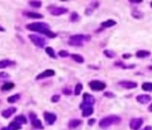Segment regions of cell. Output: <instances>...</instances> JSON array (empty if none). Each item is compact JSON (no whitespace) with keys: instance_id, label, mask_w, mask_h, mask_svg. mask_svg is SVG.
I'll return each instance as SVG.
<instances>
[{"instance_id":"obj_44","label":"cell","mask_w":152,"mask_h":130,"mask_svg":"<svg viewBox=\"0 0 152 130\" xmlns=\"http://www.w3.org/2000/svg\"><path fill=\"white\" fill-rule=\"evenodd\" d=\"M141 2H142L141 0H139V1H133V0H132V1H130V3H134V4H140Z\"/></svg>"},{"instance_id":"obj_13","label":"cell","mask_w":152,"mask_h":130,"mask_svg":"<svg viewBox=\"0 0 152 130\" xmlns=\"http://www.w3.org/2000/svg\"><path fill=\"white\" fill-rule=\"evenodd\" d=\"M90 36H85V35H74L70 37V40H76V41H90Z\"/></svg>"},{"instance_id":"obj_10","label":"cell","mask_w":152,"mask_h":130,"mask_svg":"<svg viewBox=\"0 0 152 130\" xmlns=\"http://www.w3.org/2000/svg\"><path fill=\"white\" fill-rule=\"evenodd\" d=\"M119 86H121L122 88H124L125 89H133V88H136L138 86V84L133 81H128V80H124V81H120Z\"/></svg>"},{"instance_id":"obj_24","label":"cell","mask_w":152,"mask_h":130,"mask_svg":"<svg viewBox=\"0 0 152 130\" xmlns=\"http://www.w3.org/2000/svg\"><path fill=\"white\" fill-rule=\"evenodd\" d=\"M19 99H20V95L19 94H16V95L11 96L7 98V102H8L9 103H16Z\"/></svg>"},{"instance_id":"obj_5","label":"cell","mask_w":152,"mask_h":130,"mask_svg":"<svg viewBox=\"0 0 152 130\" xmlns=\"http://www.w3.org/2000/svg\"><path fill=\"white\" fill-rule=\"evenodd\" d=\"M90 88L93 90V91H101V90H104L106 88V85L102 82V81H99V80H91L89 83Z\"/></svg>"},{"instance_id":"obj_7","label":"cell","mask_w":152,"mask_h":130,"mask_svg":"<svg viewBox=\"0 0 152 130\" xmlns=\"http://www.w3.org/2000/svg\"><path fill=\"white\" fill-rule=\"evenodd\" d=\"M49 12L52 15L55 16H59L62 14H64L68 12L67 8H64V7H56V6H51L49 7Z\"/></svg>"},{"instance_id":"obj_33","label":"cell","mask_w":152,"mask_h":130,"mask_svg":"<svg viewBox=\"0 0 152 130\" xmlns=\"http://www.w3.org/2000/svg\"><path fill=\"white\" fill-rule=\"evenodd\" d=\"M132 15H133V17H134L135 19H141V18L144 16V14H143L141 12H140V11H133V12L132 13Z\"/></svg>"},{"instance_id":"obj_26","label":"cell","mask_w":152,"mask_h":130,"mask_svg":"<svg viewBox=\"0 0 152 130\" xmlns=\"http://www.w3.org/2000/svg\"><path fill=\"white\" fill-rule=\"evenodd\" d=\"M14 120L19 122L20 124H27V119L23 116V115H18L15 117Z\"/></svg>"},{"instance_id":"obj_30","label":"cell","mask_w":152,"mask_h":130,"mask_svg":"<svg viewBox=\"0 0 152 130\" xmlns=\"http://www.w3.org/2000/svg\"><path fill=\"white\" fill-rule=\"evenodd\" d=\"M103 54L106 56V57H108V58H114V57H115V53L114 52V51H112V50H104V52H103Z\"/></svg>"},{"instance_id":"obj_4","label":"cell","mask_w":152,"mask_h":130,"mask_svg":"<svg viewBox=\"0 0 152 130\" xmlns=\"http://www.w3.org/2000/svg\"><path fill=\"white\" fill-rule=\"evenodd\" d=\"M29 38L31 39V41L36 46H38L40 48H43L44 46L46 45V40L43 38L40 37V36H38V35L31 34V35H29Z\"/></svg>"},{"instance_id":"obj_48","label":"cell","mask_w":152,"mask_h":130,"mask_svg":"<svg viewBox=\"0 0 152 130\" xmlns=\"http://www.w3.org/2000/svg\"><path fill=\"white\" fill-rule=\"evenodd\" d=\"M149 69L152 70V65H150V66H149Z\"/></svg>"},{"instance_id":"obj_17","label":"cell","mask_w":152,"mask_h":130,"mask_svg":"<svg viewBox=\"0 0 152 130\" xmlns=\"http://www.w3.org/2000/svg\"><path fill=\"white\" fill-rule=\"evenodd\" d=\"M25 15L29 18H31V19H41L44 17L42 14H40L39 13H35V12H27V13H25Z\"/></svg>"},{"instance_id":"obj_23","label":"cell","mask_w":152,"mask_h":130,"mask_svg":"<svg viewBox=\"0 0 152 130\" xmlns=\"http://www.w3.org/2000/svg\"><path fill=\"white\" fill-rule=\"evenodd\" d=\"M72 59H74L76 62H79V63H83L84 62V58L80 54H73L71 55Z\"/></svg>"},{"instance_id":"obj_20","label":"cell","mask_w":152,"mask_h":130,"mask_svg":"<svg viewBox=\"0 0 152 130\" xmlns=\"http://www.w3.org/2000/svg\"><path fill=\"white\" fill-rule=\"evenodd\" d=\"M94 110H93V107H86L82 110V117L86 118V117H89L90 115H92Z\"/></svg>"},{"instance_id":"obj_42","label":"cell","mask_w":152,"mask_h":130,"mask_svg":"<svg viewBox=\"0 0 152 130\" xmlns=\"http://www.w3.org/2000/svg\"><path fill=\"white\" fill-rule=\"evenodd\" d=\"M95 121H96L95 119H90L89 120V125H90V126H92L94 123H95Z\"/></svg>"},{"instance_id":"obj_36","label":"cell","mask_w":152,"mask_h":130,"mask_svg":"<svg viewBox=\"0 0 152 130\" xmlns=\"http://www.w3.org/2000/svg\"><path fill=\"white\" fill-rule=\"evenodd\" d=\"M9 74L8 73H6V72H0V79H7V78H9Z\"/></svg>"},{"instance_id":"obj_18","label":"cell","mask_w":152,"mask_h":130,"mask_svg":"<svg viewBox=\"0 0 152 130\" xmlns=\"http://www.w3.org/2000/svg\"><path fill=\"white\" fill-rule=\"evenodd\" d=\"M14 63L15 62L11 60H2V61H0V69H5L6 67L12 66Z\"/></svg>"},{"instance_id":"obj_41","label":"cell","mask_w":152,"mask_h":130,"mask_svg":"<svg viewBox=\"0 0 152 130\" xmlns=\"http://www.w3.org/2000/svg\"><path fill=\"white\" fill-rule=\"evenodd\" d=\"M92 13V9H86L85 10V14L86 15H90Z\"/></svg>"},{"instance_id":"obj_2","label":"cell","mask_w":152,"mask_h":130,"mask_svg":"<svg viewBox=\"0 0 152 130\" xmlns=\"http://www.w3.org/2000/svg\"><path fill=\"white\" fill-rule=\"evenodd\" d=\"M26 29L31 31H36V32H40V33H44L46 31L49 30V25L46 23H32L30 24L26 25Z\"/></svg>"},{"instance_id":"obj_22","label":"cell","mask_w":152,"mask_h":130,"mask_svg":"<svg viewBox=\"0 0 152 130\" xmlns=\"http://www.w3.org/2000/svg\"><path fill=\"white\" fill-rule=\"evenodd\" d=\"M150 54V52L146 51V50H140L136 53V56L138 58H145V57H148Z\"/></svg>"},{"instance_id":"obj_14","label":"cell","mask_w":152,"mask_h":130,"mask_svg":"<svg viewBox=\"0 0 152 130\" xmlns=\"http://www.w3.org/2000/svg\"><path fill=\"white\" fill-rule=\"evenodd\" d=\"M136 100L137 102L141 103V104H145V103H148L151 101V96H149V95H140L136 97Z\"/></svg>"},{"instance_id":"obj_19","label":"cell","mask_w":152,"mask_h":130,"mask_svg":"<svg viewBox=\"0 0 152 130\" xmlns=\"http://www.w3.org/2000/svg\"><path fill=\"white\" fill-rule=\"evenodd\" d=\"M115 25H117V21L112 20V19H109V20H107L106 21H103V23H101V26H102L103 28H111Z\"/></svg>"},{"instance_id":"obj_37","label":"cell","mask_w":152,"mask_h":130,"mask_svg":"<svg viewBox=\"0 0 152 130\" xmlns=\"http://www.w3.org/2000/svg\"><path fill=\"white\" fill-rule=\"evenodd\" d=\"M60 100V96L58 95H55L51 97V102L52 103H57Z\"/></svg>"},{"instance_id":"obj_25","label":"cell","mask_w":152,"mask_h":130,"mask_svg":"<svg viewBox=\"0 0 152 130\" xmlns=\"http://www.w3.org/2000/svg\"><path fill=\"white\" fill-rule=\"evenodd\" d=\"M45 51H46V53L51 57V58H54V59H56V53H55V51H54V49L52 48V47H50V46H48V47H46V49H45Z\"/></svg>"},{"instance_id":"obj_31","label":"cell","mask_w":152,"mask_h":130,"mask_svg":"<svg viewBox=\"0 0 152 130\" xmlns=\"http://www.w3.org/2000/svg\"><path fill=\"white\" fill-rule=\"evenodd\" d=\"M68 44L70 46H83V42L76 41V40H69Z\"/></svg>"},{"instance_id":"obj_29","label":"cell","mask_w":152,"mask_h":130,"mask_svg":"<svg viewBox=\"0 0 152 130\" xmlns=\"http://www.w3.org/2000/svg\"><path fill=\"white\" fill-rule=\"evenodd\" d=\"M82 88H83L82 84L78 83V84L75 86V88H74V95H75V96H80V94H81Z\"/></svg>"},{"instance_id":"obj_27","label":"cell","mask_w":152,"mask_h":130,"mask_svg":"<svg viewBox=\"0 0 152 130\" xmlns=\"http://www.w3.org/2000/svg\"><path fill=\"white\" fill-rule=\"evenodd\" d=\"M141 88L144 91H148V92H152V83L150 82H145L143 83L141 86Z\"/></svg>"},{"instance_id":"obj_15","label":"cell","mask_w":152,"mask_h":130,"mask_svg":"<svg viewBox=\"0 0 152 130\" xmlns=\"http://www.w3.org/2000/svg\"><path fill=\"white\" fill-rule=\"evenodd\" d=\"M82 123V121L80 120V119H71V120L69 121V123H68V127H69L70 129H74V128L78 127Z\"/></svg>"},{"instance_id":"obj_11","label":"cell","mask_w":152,"mask_h":130,"mask_svg":"<svg viewBox=\"0 0 152 130\" xmlns=\"http://www.w3.org/2000/svg\"><path fill=\"white\" fill-rule=\"evenodd\" d=\"M55 74H56L55 70H50V69L49 70H46L45 71L41 72L40 74H39L37 77H36V79H37V80H40V79L47 78H49V77H53V76H55Z\"/></svg>"},{"instance_id":"obj_28","label":"cell","mask_w":152,"mask_h":130,"mask_svg":"<svg viewBox=\"0 0 152 130\" xmlns=\"http://www.w3.org/2000/svg\"><path fill=\"white\" fill-rule=\"evenodd\" d=\"M80 20V15L76 13V12H73L70 16V21H72V23H76V21H78Z\"/></svg>"},{"instance_id":"obj_1","label":"cell","mask_w":152,"mask_h":130,"mask_svg":"<svg viewBox=\"0 0 152 130\" xmlns=\"http://www.w3.org/2000/svg\"><path fill=\"white\" fill-rule=\"evenodd\" d=\"M121 122V118L115 115H111V116H107L103 118L99 121V127L101 128H106L110 127L111 125H117Z\"/></svg>"},{"instance_id":"obj_6","label":"cell","mask_w":152,"mask_h":130,"mask_svg":"<svg viewBox=\"0 0 152 130\" xmlns=\"http://www.w3.org/2000/svg\"><path fill=\"white\" fill-rule=\"evenodd\" d=\"M29 116H30V119L31 122V125L33 127L35 128H38V129H44V127L42 125V122L38 119L37 115H36L34 112H31L29 114Z\"/></svg>"},{"instance_id":"obj_21","label":"cell","mask_w":152,"mask_h":130,"mask_svg":"<svg viewBox=\"0 0 152 130\" xmlns=\"http://www.w3.org/2000/svg\"><path fill=\"white\" fill-rule=\"evenodd\" d=\"M14 88V83L13 82H6L4 83L1 86V90L3 91H9L11 89H13Z\"/></svg>"},{"instance_id":"obj_46","label":"cell","mask_w":152,"mask_h":130,"mask_svg":"<svg viewBox=\"0 0 152 130\" xmlns=\"http://www.w3.org/2000/svg\"><path fill=\"white\" fill-rule=\"evenodd\" d=\"M148 109H149V111H150V112H152V103L149 106V108H148Z\"/></svg>"},{"instance_id":"obj_35","label":"cell","mask_w":152,"mask_h":130,"mask_svg":"<svg viewBox=\"0 0 152 130\" xmlns=\"http://www.w3.org/2000/svg\"><path fill=\"white\" fill-rule=\"evenodd\" d=\"M58 55L60 57L64 58V57H67L69 55V53L67 51H66V50H61V51H59V53H58Z\"/></svg>"},{"instance_id":"obj_49","label":"cell","mask_w":152,"mask_h":130,"mask_svg":"<svg viewBox=\"0 0 152 130\" xmlns=\"http://www.w3.org/2000/svg\"><path fill=\"white\" fill-rule=\"evenodd\" d=\"M150 5H151V7H152V2L150 3Z\"/></svg>"},{"instance_id":"obj_38","label":"cell","mask_w":152,"mask_h":130,"mask_svg":"<svg viewBox=\"0 0 152 130\" xmlns=\"http://www.w3.org/2000/svg\"><path fill=\"white\" fill-rule=\"evenodd\" d=\"M104 96H106V97H108V98H115V96L114 95L113 93H111V92H105L104 93Z\"/></svg>"},{"instance_id":"obj_12","label":"cell","mask_w":152,"mask_h":130,"mask_svg":"<svg viewBox=\"0 0 152 130\" xmlns=\"http://www.w3.org/2000/svg\"><path fill=\"white\" fill-rule=\"evenodd\" d=\"M16 112V108L15 107H9V108H7L6 110L3 111L1 115H2V117L5 118V119H9L13 114H14Z\"/></svg>"},{"instance_id":"obj_9","label":"cell","mask_w":152,"mask_h":130,"mask_svg":"<svg viewBox=\"0 0 152 130\" xmlns=\"http://www.w3.org/2000/svg\"><path fill=\"white\" fill-rule=\"evenodd\" d=\"M143 124V119L141 118H134L130 121V127L133 130H138Z\"/></svg>"},{"instance_id":"obj_45","label":"cell","mask_w":152,"mask_h":130,"mask_svg":"<svg viewBox=\"0 0 152 130\" xmlns=\"http://www.w3.org/2000/svg\"><path fill=\"white\" fill-rule=\"evenodd\" d=\"M0 31L1 32H4V31H5V28H3L1 25H0Z\"/></svg>"},{"instance_id":"obj_16","label":"cell","mask_w":152,"mask_h":130,"mask_svg":"<svg viewBox=\"0 0 152 130\" xmlns=\"http://www.w3.org/2000/svg\"><path fill=\"white\" fill-rule=\"evenodd\" d=\"M7 127H8L9 130H20V129H21V124H20L19 122H17L15 120H13V121L10 122Z\"/></svg>"},{"instance_id":"obj_3","label":"cell","mask_w":152,"mask_h":130,"mask_svg":"<svg viewBox=\"0 0 152 130\" xmlns=\"http://www.w3.org/2000/svg\"><path fill=\"white\" fill-rule=\"evenodd\" d=\"M82 98H83V102L80 105V108L82 110H83L86 107H93L94 103H95V99H94V97L91 95H90L88 93H84Z\"/></svg>"},{"instance_id":"obj_34","label":"cell","mask_w":152,"mask_h":130,"mask_svg":"<svg viewBox=\"0 0 152 130\" xmlns=\"http://www.w3.org/2000/svg\"><path fill=\"white\" fill-rule=\"evenodd\" d=\"M43 34L46 35L48 38H54L56 37V34L55 32L51 31H49V30H48V31H46Z\"/></svg>"},{"instance_id":"obj_40","label":"cell","mask_w":152,"mask_h":130,"mask_svg":"<svg viewBox=\"0 0 152 130\" xmlns=\"http://www.w3.org/2000/svg\"><path fill=\"white\" fill-rule=\"evenodd\" d=\"M132 57V54H123V58L124 59H129Z\"/></svg>"},{"instance_id":"obj_47","label":"cell","mask_w":152,"mask_h":130,"mask_svg":"<svg viewBox=\"0 0 152 130\" xmlns=\"http://www.w3.org/2000/svg\"><path fill=\"white\" fill-rule=\"evenodd\" d=\"M1 130H9V129H8V127H2Z\"/></svg>"},{"instance_id":"obj_43","label":"cell","mask_w":152,"mask_h":130,"mask_svg":"<svg viewBox=\"0 0 152 130\" xmlns=\"http://www.w3.org/2000/svg\"><path fill=\"white\" fill-rule=\"evenodd\" d=\"M142 130H152V127L151 126H146Z\"/></svg>"},{"instance_id":"obj_8","label":"cell","mask_w":152,"mask_h":130,"mask_svg":"<svg viewBox=\"0 0 152 130\" xmlns=\"http://www.w3.org/2000/svg\"><path fill=\"white\" fill-rule=\"evenodd\" d=\"M43 115H44V119H45L46 123L48 124L49 126L53 125L55 122L56 121V115L52 113V112L45 111Z\"/></svg>"},{"instance_id":"obj_39","label":"cell","mask_w":152,"mask_h":130,"mask_svg":"<svg viewBox=\"0 0 152 130\" xmlns=\"http://www.w3.org/2000/svg\"><path fill=\"white\" fill-rule=\"evenodd\" d=\"M63 94H64V95H66V96H70V95H72V90H70L68 88H64L63 90Z\"/></svg>"},{"instance_id":"obj_32","label":"cell","mask_w":152,"mask_h":130,"mask_svg":"<svg viewBox=\"0 0 152 130\" xmlns=\"http://www.w3.org/2000/svg\"><path fill=\"white\" fill-rule=\"evenodd\" d=\"M29 4H30L31 6L34 7V8H40L42 5V3L40 1H29Z\"/></svg>"}]
</instances>
